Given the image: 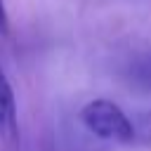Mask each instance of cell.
I'll use <instances>...</instances> for the list:
<instances>
[{"mask_svg": "<svg viewBox=\"0 0 151 151\" xmlns=\"http://www.w3.org/2000/svg\"><path fill=\"white\" fill-rule=\"evenodd\" d=\"M132 123H134V139L151 146V111H142Z\"/></svg>", "mask_w": 151, "mask_h": 151, "instance_id": "4", "label": "cell"}, {"mask_svg": "<svg viewBox=\"0 0 151 151\" xmlns=\"http://www.w3.org/2000/svg\"><path fill=\"white\" fill-rule=\"evenodd\" d=\"M7 33H9V17H7L5 0H0V35H7Z\"/></svg>", "mask_w": 151, "mask_h": 151, "instance_id": "5", "label": "cell"}, {"mask_svg": "<svg viewBox=\"0 0 151 151\" xmlns=\"http://www.w3.org/2000/svg\"><path fill=\"white\" fill-rule=\"evenodd\" d=\"M130 78H132V83H137L139 87L151 90V52L132 61V66H130Z\"/></svg>", "mask_w": 151, "mask_h": 151, "instance_id": "3", "label": "cell"}, {"mask_svg": "<svg viewBox=\"0 0 151 151\" xmlns=\"http://www.w3.org/2000/svg\"><path fill=\"white\" fill-rule=\"evenodd\" d=\"M80 123L97 139L113 142V144L134 142V123H132V118L111 99H104V97L90 99L80 109Z\"/></svg>", "mask_w": 151, "mask_h": 151, "instance_id": "1", "label": "cell"}, {"mask_svg": "<svg viewBox=\"0 0 151 151\" xmlns=\"http://www.w3.org/2000/svg\"><path fill=\"white\" fill-rule=\"evenodd\" d=\"M19 134V109H17V94L14 87L0 64V139L14 142Z\"/></svg>", "mask_w": 151, "mask_h": 151, "instance_id": "2", "label": "cell"}]
</instances>
